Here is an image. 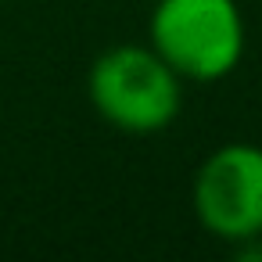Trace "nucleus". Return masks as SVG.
<instances>
[{"label":"nucleus","instance_id":"obj_3","mask_svg":"<svg viewBox=\"0 0 262 262\" xmlns=\"http://www.w3.org/2000/svg\"><path fill=\"white\" fill-rule=\"evenodd\" d=\"M194 215L198 223L230 244L262 237V147L223 144L194 172Z\"/></svg>","mask_w":262,"mask_h":262},{"label":"nucleus","instance_id":"obj_2","mask_svg":"<svg viewBox=\"0 0 262 262\" xmlns=\"http://www.w3.org/2000/svg\"><path fill=\"white\" fill-rule=\"evenodd\" d=\"M147 40L183 83H219L244 58L237 0H158Z\"/></svg>","mask_w":262,"mask_h":262},{"label":"nucleus","instance_id":"obj_1","mask_svg":"<svg viewBox=\"0 0 262 262\" xmlns=\"http://www.w3.org/2000/svg\"><path fill=\"white\" fill-rule=\"evenodd\" d=\"M86 94L112 129L133 137L169 129L183 108V79L151 43H119L104 51L86 76Z\"/></svg>","mask_w":262,"mask_h":262}]
</instances>
